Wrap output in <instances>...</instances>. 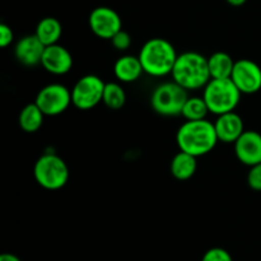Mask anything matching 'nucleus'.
Returning <instances> with one entry per match:
<instances>
[{
    "mask_svg": "<svg viewBox=\"0 0 261 261\" xmlns=\"http://www.w3.org/2000/svg\"><path fill=\"white\" fill-rule=\"evenodd\" d=\"M195 155L180 150L171 161L170 171L173 177L178 181H186L193 177L198 168V161Z\"/></svg>",
    "mask_w": 261,
    "mask_h": 261,
    "instance_id": "dca6fc26",
    "label": "nucleus"
},
{
    "mask_svg": "<svg viewBox=\"0 0 261 261\" xmlns=\"http://www.w3.org/2000/svg\"><path fill=\"white\" fill-rule=\"evenodd\" d=\"M35 35L45 46L55 45L63 36V25L60 20L54 17L42 18L37 23Z\"/></svg>",
    "mask_w": 261,
    "mask_h": 261,
    "instance_id": "f3484780",
    "label": "nucleus"
},
{
    "mask_svg": "<svg viewBox=\"0 0 261 261\" xmlns=\"http://www.w3.org/2000/svg\"><path fill=\"white\" fill-rule=\"evenodd\" d=\"M88 24L92 32L103 40H111L122 30V20L119 13L109 7L94 8L89 14Z\"/></svg>",
    "mask_w": 261,
    "mask_h": 261,
    "instance_id": "1a4fd4ad",
    "label": "nucleus"
},
{
    "mask_svg": "<svg viewBox=\"0 0 261 261\" xmlns=\"http://www.w3.org/2000/svg\"><path fill=\"white\" fill-rule=\"evenodd\" d=\"M46 115L41 111L40 107L33 103H28L20 110L19 117H18V124H19L20 129L25 133H32L38 132L43 125V119Z\"/></svg>",
    "mask_w": 261,
    "mask_h": 261,
    "instance_id": "6ab92c4d",
    "label": "nucleus"
},
{
    "mask_svg": "<svg viewBox=\"0 0 261 261\" xmlns=\"http://www.w3.org/2000/svg\"><path fill=\"white\" fill-rule=\"evenodd\" d=\"M214 127L219 142L227 144H234L245 132L244 120L234 111L217 116Z\"/></svg>",
    "mask_w": 261,
    "mask_h": 261,
    "instance_id": "4468645a",
    "label": "nucleus"
},
{
    "mask_svg": "<svg viewBox=\"0 0 261 261\" xmlns=\"http://www.w3.org/2000/svg\"><path fill=\"white\" fill-rule=\"evenodd\" d=\"M35 102L46 116H58L70 106L71 91L63 84H47L38 92Z\"/></svg>",
    "mask_w": 261,
    "mask_h": 261,
    "instance_id": "6e6552de",
    "label": "nucleus"
},
{
    "mask_svg": "<svg viewBox=\"0 0 261 261\" xmlns=\"http://www.w3.org/2000/svg\"><path fill=\"white\" fill-rule=\"evenodd\" d=\"M176 142L180 150L201 157L211 153L219 140L214 122L204 119L184 122L177 130Z\"/></svg>",
    "mask_w": 261,
    "mask_h": 261,
    "instance_id": "f257e3e1",
    "label": "nucleus"
},
{
    "mask_svg": "<svg viewBox=\"0 0 261 261\" xmlns=\"http://www.w3.org/2000/svg\"><path fill=\"white\" fill-rule=\"evenodd\" d=\"M41 65L47 73L54 75H64L73 68V55L68 48L59 43L46 46Z\"/></svg>",
    "mask_w": 261,
    "mask_h": 261,
    "instance_id": "f8f14e48",
    "label": "nucleus"
},
{
    "mask_svg": "<svg viewBox=\"0 0 261 261\" xmlns=\"http://www.w3.org/2000/svg\"><path fill=\"white\" fill-rule=\"evenodd\" d=\"M236 61L232 59L229 54L224 51H217L208 58L209 73L212 79H226L231 78L232 70Z\"/></svg>",
    "mask_w": 261,
    "mask_h": 261,
    "instance_id": "a211bd4d",
    "label": "nucleus"
},
{
    "mask_svg": "<svg viewBox=\"0 0 261 261\" xmlns=\"http://www.w3.org/2000/svg\"><path fill=\"white\" fill-rule=\"evenodd\" d=\"M234 154L245 166L261 163V134L255 130H245L234 143Z\"/></svg>",
    "mask_w": 261,
    "mask_h": 261,
    "instance_id": "9b49d317",
    "label": "nucleus"
},
{
    "mask_svg": "<svg viewBox=\"0 0 261 261\" xmlns=\"http://www.w3.org/2000/svg\"><path fill=\"white\" fill-rule=\"evenodd\" d=\"M144 73L139 56L122 55L115 61L114 74L121 83H133Z\"/></svg>",
    "mask_w": 261,
    "mask_h": 261,
    "instance_id": "2eb2a0df",
    "label": "nucleus"
},
{
    "mask_svg": "<svg viewBox=\"0 0 261 261\" xmlns=\"http://www.w3.org/2000/svg\"><path fill=\"white\" fill-rule=\"evenodd\" d=\"M35 180L46 190H60L69 181V167L65 161L55 153L42 154L33 167Z\"/></svg>",
    "mask_w": 261,
    "mask_h": 261,
    "instance_id": "39448f33",
    "label": "nucleus"
},
{
    "mask_svg": "<svg viewBox=\"0 0 261 261\" xmlns=\"http://www.w3.org/2000/svg\"><path fill=\"white\" fill-rule=\"evenodd\" d=\"M102 102L110 110H120L125 106L126 93H125L124 88L119 83H114V82L111 83L110 82V83H106V86H105Z\"/></svg>",
    "mask_w": 261,
    "mask_h": 261,
    "instance_id": "412c9836",
    "label": "nucleus"
},
{
    "mask_svg": "<svg viewBox=\"0 0 261 261\" xmlns=\"http://www.w3.org/2000/svg\"><path fill=\"white\" fill-rule=\"evenodd\" d=\"M201 261H233L227 250L222 247H213L204 254Z\"/></svg>",
    "mask_w": 261,
    "mask_h": 261,
    "instance_id": "5701e85b",
    "label": "nucleus"
},
{
    "mask_svg": "<svg viewBox=\"0 0 261 261\" xmlns=\"http://www.w3.org/2000/svg\"><path fill=\"white\" fill-rule=\"evenodd\" d=\"M226 2L228 3L229 5H232V7H241V5H244L247 0H226Z\"/></svg>",
    "mask_w": 261,
    "mask_h": 261,
    "instance_id": "bb28decb",
    "label": "nucleus"
},
{
    "mask_svg": "<svg viewBox=\"0 0 261 261\" xmlns=\"http://www.w3.org/2000/svg\"><path fill=\"white\" fill-rule=\"evenodd\" d=\"M14 40V32L12 28L5 23L0 24V47H8Z\"/></svg>",
    "mask_w": 261,
    "mask_h": 261,
    "instance_id": "393cba45",
    "label": "nucleus"
},
{
    "mask_svg": "<svg viewBox=\"0 0 261 261\" xmlns=\"http://www.w3.org/2000/svg\"><path fill=\"white\" fill-rule=\"evenodd\" d=\"M46 46L37 36L27 35L20 38L14 47V56L18 63L24 66H36L41 64Z\"/></svg>",
    "mask_w": 261,
    "mask_h": 261,
    "instance_id": "ddd939ff",
    "label": "nucleus"
},
{
    "mask_svg": "<svg viewBox=\"0 0 261 261\" xmlns=\"http://www.w3.org/2000/svg\"><path fill=\"white\" fill-rule=\"evenodd\" d=\"M110 41H111L112 46H114L117 51L129 50L130 46H132V42H133L130 33L126 32V31H124V30H120L119 32H117L116 35H115Z\"/></svg>",
    "mask_w": 261,
    "mask_h": 261,
    "instance_id": "4be33fe9",
    "label": "nucleus"
},
{
    "mask_svg": "<svg viewBox=\"0 0 261 261\" xmlns=\"http://www.w3.org/2000/svg\"><path fill=\"white\" fill-rule=\"evenodd\" d=\"M241 94L231 78L211 79L204 87L203 98L205 99L209 112L219 116L234 111L240 103Z\"/></svg>",
    "mask_w": 261,
    "mask_h": 261,
    "instance_id": "20e7f679",
    "label": "nucleus"
},
{
    "mask_svg": "<svg viewBox=\"0 0 261 261\" xmlns=\"http://www.w3.org/2000/svg\"><path fill=\"white\" fill-rule=\"evenodd\" d=\"M173 81L188 91L204 88L211 81L208 58L195 51H186L177 56L172 69Z\"/></svg>",
    "mask_w": 261,
    "mask_h": 261,
    "instance_id": "f03ea898",
    "label": "nucleus"
},
{
    "mask_svg": "<svg viewBox=\"0 0 261 261\" xmlns=\"http://www.w3.org/2000/svg\"><path fill=\"white\" fill-rule=\"evenodd\" d=\"M144 73L152 76H166L172 73L178 54L170 41L165 38H150L139 53Z\"/></svg>",
    "mask_w": 261,
    "mask_h": 261,
    "instance_id": "7ed1b4c3",
    "label": "nucleus"
},
{
    "mask_svg": "<svg viewBox=\"0 0 261 261\" xmlns=\"http://www.w3.org/2000/svg\"><path fill=\"white\" fill-rule=\"evenodd\" d=\"M105 86L106 83L94 74L82 76L71 89V103L83 111L94 109L102 102Z\"/></svg>",
    "mask_w": 261,
    "mask_h": 261,
    "instance_id": "0eeeda50",
    "label": "nucleus"
},
{
    "mask_svg": "<svg viewBox=\"0 0 261 261\" xmlns=\"http://www.w3.org/2000/svg\"><path fill=\"white\" fill-rule=\"evenodd\" d=\"M247 184L254 191H261V163L250 167L247 173Z\"/></svg>",
    "mask_w": 261,
    "mask_h": 261,
    "instance_id": "b1692460",
    "label": "nucleus"
},
{
    "mask_svg": "<svg viewBox=\"0 0 261 261\" xmlns=\"http://www.w3.org/2000/svg\"><path fill=\"white\" fill-rule=\"evenodd\" d=\"M189 98V91L176 83L166 82L155 87L150 96V105L154 112L162 116H178Z\"/></svg>",
    "mask_w": 261,
    "mask_h": 261,
    "instance_id": "423d86ee",
    "label": "nucleus"
},
{
    "mask_svg": "<svg viewBox=\"0 0 261 261\" xmlns=\"http://www.w3.org/2000/svg\"><path fill=\"white\" fill-rule=\"evenodd\" d=\"M0 261H20V259L13 254H3L0 256Z\"/></svg>",
    "mask_w": 261,
    "mask_h": 261,
    "instance_id": "a878e982",
    "label": "nucleus"
},
{
    "mask_svg": "<svg viewBox=\"0 0 261 261\" xmlns=\"http://www.w3.org/2000/svg\"><path fill=\"white\" fill-rule=\"evenodd\" d=\"M209 114V109L203 97H190L184 105L181 116L186 121H194V120H204Z\"/></svg>",
    "mask_w": 261,
    "mask_h": 261,
    "instance_id": "aec40b11",
    "label": "nucleus"
},
{
    "mask_svg": "<svg viewBox=\"0 0 261 261\" xmlns=\"http://www.w3.org/2000/svg\"><path fill=\"white\" fill-rule=\"evenodd\" d=\"M231 79L242 94H254L261 89V68L250 59L234 63Z\"/></svg>",
    "mask_w": 261,
    "mask_h": 261,
    "instance_id": "9d476101",
    "label": "nucleus"
}]
</instances>
